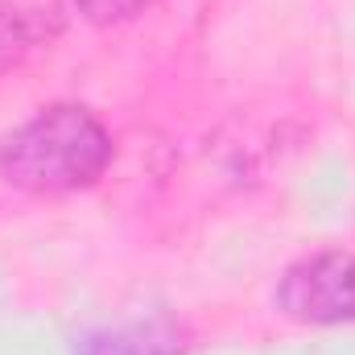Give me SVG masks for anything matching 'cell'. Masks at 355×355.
<instances>
[{
	"mask_svg": "<svg viewBox=\"0 0 355 355\" xmlns=\"http://www.w3.org/2000/svg\"><path fill=\"white\" fill-rule=\"evenodd\" d=\"M116 141L83 103H50L0 137V182L25 194H75L107 174Z\"/></svg>",
	"mask_w": 355,
	"mask_h": 355,
	"instance_id": "obj_1",
	"label": "cell"
},
{
	"mask_svg": "<svg viewBox=\"0 0 355 355\" xmlns=\"http://www.w3.org/2000/svg\"><path fill=\"white\" fill-rule=\"evenodd\" d=\"M277 310L306 327L355 322V252H314L289 265L272 293Z\"/></svg>",
	"mask_w": 355,
	"mask_h": 355,
	"instance_id": "obj_2",
	"label": "cell"
},
{
	"mask_svg": "<svg viewBox=\"0 0 355 355\" xmlns=\"http://www.w3.org/2000/svg\"><path fill=\"white\" fill-rule=\"evenodd\" d=\"M54 33H58V17L50 8L0 0V79L25 67L42 46H50Z\"/></svg>",
	"mask_w": 355,
	"mask_h": 355,
	"instance_id": "obj_3",
	"label": "cell"
},
{
	"mask_svg": "<svg viewBox=\"0 0 355 355\" xmlns=\"http://www.w3.org/2000/svg\"><path fill=\"white\" fill-rule=\"evenodd\" d=\"M75 355H186V339L166 322H120L79 335Z\"/></svg>",
	"mask_w": 355,
	"mask_h": 355,
	"instance_id": "obj_4",
	"label": "cell"
},
{
	"mask_svg": "<svg viewBox=\"0 0 355 355\" xmlns=\"http://www.w3.org/2000/svg\"><path fill=\"white\" fill-rule=\"evenodd\" d=\"M149 4L153 0H75V12L83 21H91V25L107 29V25H124L132 17H141Z\"/></svg>",
	"mask_w": 355,
	"mask_h": 355,
	"instance_id": "obj_5",
	"label": "cell"
}]
</instances>
